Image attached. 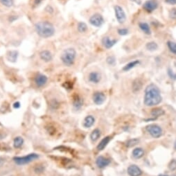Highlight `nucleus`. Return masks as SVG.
I'll use <instances>...</instances> for the list:
<instances>
[{
    "mask_svg": "<svg viewBox=\"0 0 176 176\" xmlns=\"http://www.w3.org/2000/svg\"><path fill=\"white\" fill-rule=\"evenodd\" d=\"M24 143V139H23L22 137H17L15 139V140H14V146H15V148H19V147H21L22 145Z\"/></svg>",
    "mask_w": 176,
    "mask_h": 176,
    "instance_id": "nucleus-24",
    "label": "nucleus"
},
{
    "mask_svg": "<svg viewBox=\"0 0 176 176\" xmlns=\"http://www.w3.org/2000/svg\"><path fill=\"white\" fill-rule=\"evenodd\" d=\"M76 56V51L74 48H68L64 50L61 55V61L67 66H72L74 64Z\"/></svg>",
    "mask_w": 176,
    "mask_h": 176,
    "instance_id": "nucleus-3",
    "label": "nucleus"
},
{
    "mask_svg": "<svg viewBox=\"0 0 176 176\" xmlns=\"http://www.w3.org/2000/svg\"><path fill=\"white\" fill-rule=\"evenodd\" d=\"M93 100L97 105H101L105 100V96L102 92H96L93 95Z\"/></svg>",
    "mask_w": 176,
    "mask_h": 176,
    "instance_id": "nucleus-10",
    "label": "nucleus"
},
{
    "mask_svg": "<svg viewBox=\"0 0 176 176\" xmlns=\"http://www.w3.org/2000/svg\"><path fill=\"white\" fill-rule=\"evenodd\" d=\"M38 155L36 153H31L28 155L27 156L24 157H16L14 158V161L18 165H24L27 164L28 163L32 162L33 160L38 158Z\"/></svg>",
    "mask_w": 176,
    "mask_h": 176,
    "instance_id": "nucleus-4",
    "label": "nucleus"
},
{
    "mask_svg": "<svg viewBox=\"0 0 176 176\" xmlns=\"http://www.w3.org/2000/svg\"><path fill=\"white\" fill-rule=\"evenodd\" d=\"M4 159H2V158H0V167H1V166H2V165H3V164H4Z\"/></svg>",
    "mask_w": 176,
    "mask_h": 176,
    "instance_id": "nucleus-40",
    "label": "nucleus"
},
{
    "mask_svg": "<svg viewBox=\"0 0 176 176\" xmlns=\"http://www.w3.org/2000/svg\"><path fill=\"white\" fill-rule=\"evenodd\" d=\"M42 1H43V0H34V5H36V6L40 5V4L42 2Z\"/></svg>",
    "mask_w": 176,
    "mask_h": 176,
    "instance_id": "nucleus-37",
    "label": "nucleus"
},
{
    "mask_svg": "<svg viewBox=\"0 0 176 176\" xmlns=\"http://www.w3.org/2000/svg\"><path fill=\"white\" fill-rule=\"evenodd\" d=\"M45 11L47 12V13H48L49 14H52L54 12V10H53V7L51 6H49V5H48L47 7L45 8Z\"/></svg>",
    "mask_w": 176,
    "mask_h": 176,
    "instance_id": "nucleus-35",
    "label": "nucleus"
},
{
    "mask_svg": "<svg viewBox=\"0 0 176 176\" xmlns=\"http://www.w3.org/2000/svg\"><path fill=\"white\" fill-rule=\"evenodd\" d=\"M175 148L176 149V142H175Z\"/></svg>",
    "mask_w": 176,
    "mask_h": 176,
    "instance_id": "nucleus-42",
    "label": "nucleus"
},
{
    "mask_svg": "<svg viewBox=\"0 0 176 176\" xmlns=\"http://www.w3.org/2000/svg\"><path fill=\"white\" fill-rule=\"evenodd\" d=\"M106 62L108 63V64H110V65H114L115 64V58L114 56H109L106 59Z\"/></svg>",
    "mask_w": 176,
    "mask_h": 176,
    "instance_id": "nucleus-31",
    "label": "nucleus"
},
{
    "mask_svg": "<svg viewBox=\"0 0 176 176\" xmlns=\"http://www.w3.org/2000/svg\"><path fill=\"white\" fill-rule=\"evenodd\" d=\"M131 1H132V2H135V3L138 4V5L142 4V0H131Z\"/></svg>",
    "mask_w": 176,
    "mask_h": 176,
    "instance_id": "nucleus-39",
    "label": "nucleus"
},
{
    "mask_svg": "<svg viewBox=\"0 0 176 176\" xmlns=\"http://www.w3.org/2000/svg\"><path fill=\"white\" fill-rule=\"evenodd\" d=\"M100 136V131L99 129H95L90 134V138L92 142H97Z\"/></svg>",
    "mask_w": 176,
    "mask_h": 176,
    "instance_id": "nucleus-21",
    "label": "nucleus"
},
{
    "mask_svg": "<svg viewBox=\"0 0 176 176\" xmlns=\"http://www.w3.org/2000/svg\"><path fill=\"white\" fill-rule=\"evenodd\" d=\"M133 157L136 159L142 158L144 155V150L142 148H134L133 151Z\"/></svg>",
    "mask_w": 176,
    "mask_h": 176,
    "instance_id": "nucleus-19",
    "label": "nucleus"
},
{
    "mask_svg": "<svg viewBox=\"0 0 176 176\" xmlns=\"http://www.w3.org/2000/svg\"><path fill=\"white\" fill-rule=\"evenodd\" d=\"M78 31L80 33H84L87 30V24L84 22H79L77 26Z\"/></svg>",
    "mask_w": 176,
    "mask_h": 176,
    "instance_id": "nucleus-26",
    "label": "nucleus"
},
{
    "mask_svg": "<svg viewBox=\"0 0 176 176\" xmlns=\"http://www.w3.org/2000/svg\"><path fill=\"white\" fill-rule=\"evenodd\" d=\"M0 3L6 7H11L13 6V0H0Z\"/></svg>",
    "mask_w": 176,
    "mask_h": 176,
    "instance_id": "nucleus-28",
    "label": "nucleus"
},
{
    "mask_svg": "<svg viewBox=\"0 0 176 176\" xmlns=\"http://www.w3.org/2000/svg\"><path fill=\"white\" fill-rule=\"evenodd\" d=\"M128 173L130 176H140L142 171L137 165H130L128 168Z\"/></svg>",
    "mask_w": 176,
    "mask_h": 176,
    "instance_id": "nucleus-9",
    "label": "nucleus"
},
{
    "mask_svg": "<svg viewBox=\"0 0 176 176\" xmlns=\"http://www.w3.org/2000/svg\"><path fill=\"white\" fill-rule=\"evenodd\" d=\"M139 142V139L137 138L132 139H130V140H128L126 142V146L127 147H128V148H130V147H133V146H136Z\"/></svg>",
    "mask_w": 176,
    "mask_h": 176,
    "instance_id": "nucleus-25",
    "label": "nucleus"
},
{
    "mask_svg": "<svg viewBox=\"0 0 176 176\" xmlns=\"http://www.w3.org/2000/svg\"><path fill=\"white\" fill-rule=\"evenodd\" d=\"M168 47H169L170 51L176 55V43L175 42L169 41L168 42Z\"/></svg>",
    "mask_w": 176,
    "mask_h": 176,
    "instance_id": "nucleus-29",
    "label": "nucleus"
},
{
    "mask_svg": "<svg viewBox=\"0 0 176 176\" xmlns=\"http://www.w3.org/2000/svg\"><path fill=\"white\" fill-rule=\"evenodd\" d=\"M47 81V77L43 74H38V76L35 78V83L38 87H42L44 85Z\"/></svg>",
    "mask_w": 176,
    "mask_h": 176,
    "instance_id": "nucleus-12",
    "label": "nucleus"
},
{
    "mask_svg": "<svg viewBox=\"0 0 176 176\" xmlns=\"http://www.w3.org/2000/svg\"><path fill=\"white\" fill-rule=\"evenodd\" d=\"M114 11H115V15L117 17V21L120 24H123L126 20V15L123 8L119 6H114Z\"/></svg>",
    "mask_w": 176,
    "mask_h": 176,
    "instance_id": "nucleus-7",
    "label": "nucleus"
},
{
    "mask_svg": "<svg viewBox=\"0 0 176 176\" xmlns=\"http://www.w3.org/2000/svg\"><path fill=\"white\" fill-rule=\"evenodd\" d=\"M35 29L39 36L43 38H50L55 33L53 25L47 21L39 22L35 24Z\"/></svg>",
    "mask_w": 176,
    "mask_h": 176,
    "instance_id": "nucleus-2",
    "label": "nucleus"
},
{
    "mask_svg": "<svg viewBox=\"0 0 176 176\" xmlns=\"http://www.w3.org/2000/svg\"><path fill=\"white\" fill-rule=\"evenodd\" d=\"M110 139H111L110 137H106L104 139H103L102 140L100 141V142L99 144V145L97 146V149H98V150L100 151V150H102L104 149L106 147V146L108 145V143L110 142Z\"/></svg>",
    "mask_w": 176,
    "mask_h": 176,
    "instance_id": "nucleus-17",
    "label": "nucleus"
},
{
    "mask_svg": "<svg viewBox=\"0 0 176 176\" xmlns=\"http://www.w3.org/2000/svg\"><path fill=\"white\" fill-rule=\"evenodd\" d=\"M128 31L126 28H119L118 30V33L121 36H125L128 34Z\"/></svg>",
    "mask_w": 176,
    "mask_h": 176,
    "instance_id": "nucleus-33",
    "label": "nucleus"
},
{
    "mask_svg": "<svg viewBox=\"0 0 176 176\" xmlns=\"http://www.w3.org/2000/svg\"><path fill=\"white\" fill-rule=\"evenodd\" d=\"M161 94L159 88L154 84L148 85L145 90L144 103L146 106H154L162 101Z\"/></svg>",
    "mask_w": 176,
    "mask_h": 176,
    "instance_id": "nucleus-1",
    "label": "nucleus"
},
{
    "mask_svg": "<svg viewBox=\"0 0 176 176\" xmlns=\"http://www.w3.org/2000/svg\"><path fill=\"white\" fill-rule=\"evenodd\" d=\"M139 64V61H134L133 62H130V63H129L128 64H127L126 65L124 66V67L123 68V71H128L130 69H131L132 68L134 67L135 66H137V64Z\"/></svg>",
    "mask_w": 176,
    "mask_h": 176,
    "instance_id": "nucleus-23",
    "label": "nucleus"
},
{
    "mask_svg": "<svg viewBox=\"0 0 176 176\" xmlns=\"http://www.w3.org/2000/svg\"><path fill=\"white\" fill-rule=\"evenodd\" d=\"M40 57L42 61L47 62V63L50 62L53 59V56H52L51 53L47 50H44V51H41L40 53Z\"/></svg>",
    "mask_w": 176,
    "mask_h": 176,
    "instance_id": "nucleus-15",
    "label": "nucleus"
},
{
    "mask_svg": "<svg viewBox=\"0 0 176 176\" xmlns=\"http://www.w3.org/2000/svg\"><path fill=\"white\" fill-rule=\"evenodd\" d=\"M166 2L169 4H176V0H166Z\"/></svg>",
    "mask_w": 176,
    "mask_h": 176,
    "instance_id": "nucleus-36",
    "label": "nucleus"
},
{
    "mask_svg": "<svg viewBox=\"0 0 176 176\" xmlns=\"http://www.w3.org/2000/svg\"><path fill=\"white\" fill-rule=\"evenodd\" d=\"M8 60L12 62H15L17 60V53L16 51H11L10 52V55H8Z\"/></svg>",
    "mask_w": 176,
    "mask_h": 176,
    "instance_id": "nucleus-30",
    "label": "nucleus"
},
{
    "mask_svg": "<svg viewBox=\"0 0 176 176\" xmlns=\"http://www.w3.org/2000/svg\"><path fill=\"white\" fill-rule=\"evenodd\" d=\"M95 119L94 117L89 115L85 118L83 121V125L85 128H90L94 123Z\"/></svg>",
    "mask_w": 176,
    "mask_h": 176,
    "instance_id": "nucleus-16",
    "label": "nucleus"
},
{
    "mask_svg": "<svg viewBox=\"0 0 176 176\" xmlns=\"http://www.w3.org/2000/svg\"><path fill=\"white\" fill-rule=\"evenodd\" d=\"M169 168L170 170H175L176 169V160L173 159L169 164Z\"/></svg>",
    "mask_w": 176,
    "mask_h": 176,
    "instance_id": "nucleus-32",
    "label": "nucleus"
},
{
    "mask_svg": "<svg viewBox=\"0 0 176 176\" xmlns=\"http://www.w3.org/2000/svg\"><path fill=\"white\" fill-rule=\"evenodd\" d=\"M117 40L111 39L110 37H105L102 40L103 45L104 46L106 49H110L111 47H112L117 43Z\"/></svg>",
    "mask_w": 176,
    "mask_h": 176,
    "instance_id": "nucleus-13",
    "label": "nucleus"
},
{
    "mask_svg": "<svg viewBox=\"0 0 176 176\" xmlns=\"http://www.w3.org/2000/svg\"><path fill=\"white\" fill-rule=\"evenodd\" d=\"M164 114V111L161 108H155L152 110L151 115L154 117H159Z\"/></svg>",
    "mask_w": 176,
    "mask_h": 176,
    "instance_id": "nucleus-22",
    "label": "nucleus"
},
{
    "mask_svg": "<svg viewBox=\"0 0 176 176\" xmlns=\"http://www.w3.org/2000/svg\"><path fill=\"white\" fill-rule=\"evenodd\" d=\"M139 28H141V30H142L144 33H145L146 34L150 35L151 33L149 25H148L147 23L140 22L139 24Z\"/></svg>",
    "mask_w": 176,
    "mask_h": 176,
    "instance_id": "nucleus-20",
    "label": "nucleus"
},
{
    "mask_svg": "<svg viewBox=\"0 0 176 176\" xmlns=\"http://www.w3.org/2000/svg\"><path fill=\"white\" fill-rule=\"evenodd\" d=\"M73 104H74V107L76 109H80L81 108L83 104V99L79 97V96H76L74 98V101H73Z\"/></svg>",
    "mask_w": 176,
    "mask_h": 176,
    "instance_id": "nucleus-18",
    "label": "nucleus"
},
{
    "mask_svg": "<svg viewBox=\"0 0 176 176\" xmlns=\"http://www.w3.org/2000/svg\"><path fill=\"white\" fill-rule=\"evenodd\" d=\"M146 48L149 51H155L158 48V46L155 42H150L146 44Z\"/></svg>",
    "mask_w": 176,
    "mask_h": 176,
    "instance_id": "nucleus-27",
    "label": "nucleus"
},
{
    "mask_svg": "<svg viewBox=\"0 0 176 176\" xmlns=\"http://www.w3.org/2000/svg\"><path fill=\"white\" fill-rule=\"evenodd\" d=\"M169 16L170 18H172L173 19H176V8H173L170 11L169 13Z\"/></svg>",
    "mask_w": 176,
    "mask_h": 176,
    "instance_id": "nucleus-34",
    "label": "nucleus"
},
{
    "mask_svg": "<svg viewBox=\"0 0 176 176\" xmlns=\"http://www.w3.org/2000/svg\"><path fill=\"white\" fill-rule=\"evenodd\" d=\"M89 81L92 83L97 84L99 83L100 82V79H101V76L100 74L98 72H91L90 74H89Z\"/></svg>",
    "mask_w": 176,
    "mask_h": 176,
    "instance_id": "nucleus-14",
    "label": "nucleus"
},
{
    "mask_svg": "<svg viewBox=\"0 0 176 176\" xmlns=\"http://www.w3.org/2000/svg\"><path fill=\"white\" fill-rule=\"evenodd\" d=\"M13 107L15 108H19V107H20V103H19V102H16V103H14V105H13Z\"/></svg>",
    "mask_w": 176,
    "mask_h": 176,
    "instance_id": "nucleus-38",
    "label": "nucleus"
},
{
    "mask_svg": "<svg viewBox=\"0 0 176 176\" xmlns=\"http://www.w3.org/2000/svg\"><path fill=\"white\" fill-rule=\"evenodd\" d=\"M158 176H170V175H158ZM173 176H175V175H173Z\"/></svg>",
    "mask_w": 176,
    "mask_h": 176,
    "instance_id": "nucleus-41",
    "label": "nucleus"
},
{
    "mask_svg": "<svg viewBox=\"0 0 176 176\" xmlns=\"http://www.w3.org/2000/svg\"><path fill=\"white\" fill-rule=\"evenodd\" d=\"M89 23L96 27H100L104 22V19L101 15L99 13L94 14L89 18Z\"/></svg>",
    "mask_w": 176,
    "mask_h": 176,
    "instance_id": "nucleus-6",
    "label": "nucleus"
},
{
    "mask_svg": "<svg viewBox=\"0 0 176 176\" xmlns=\"http://www.w3.org/2000/svg\"><path fill=\"white\" fill-rule=\"evenodd\" d=\"M146 130L154 138H159L162 134V129L159 125L151 124L146 127Z\"/></svg>",
    "mask_w": 176,
    "mask_h": 176,
    "instance_id": "nucleus-5",
    "label": "nucleus"
},
{
    "mask_svg": "<svg viewBox=\"0 0 176 176\" xmlns=\"http://www.w3.org/2000/svg\"><path fill=\"white\" fill-rule=\"evenodd\" d=\"M96 163H97V165L98 166L99 168L103 169V168L107 167V166L110 163V159H107V158H105V157L99 156V157H97Z\"/></svg>",
    "mask_w": 176,
    "mask_h": 176,
    "instance_id": "nucleus-11",
    "label": "nucleus"
},
{
    "mask_svg": "<svg viewBox=\"0 0 176 176\" xmlns=\"http://www.w3.org/2000/svg\"><path fill=\"white\" fill-rule=\"evenodd\" d=\"M158 4L156 0H148L144 4L143 8L148 13H151L157 8Z\"/></svg>",
    "mask_w": 176,
    "mask_h": 176,
    "instance_id": "nucleus-8",
    "label": "nucleus"
}]
</instances>
